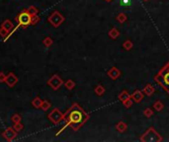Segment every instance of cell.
I'll return each mask as SVG.
<instances>
[{
    "instance_id": "cell-20",
    "label": "cell",
    "mask_w": 169,
    "mask_h": 142,
    "mask_svg": "<svg viewBox=\"0 0 169 142\" xmlns=\"http://www.w3.org/2000/svg\"><path fill=\"white\" fill-rule=\"evenodd\" d=\"M6 80V75L3 72H0V83H5Z\"/></svg>"
},
{
    "instance_id": "cell-18",
    "label": "cell",
    "mask_w": 169,
    "mask_h": 142,
    "mask_svg": "<svg viewBox=\"0 0 169 142\" xmlns=\"http://www.w3.org/2000/svg\"><path fill=\"white\" fill-rule=\"evenodd\" d=\"M9 34V32L5 30L4 28H2V27H0V37H2L3 39H6L7 38V36H8Z\"/></svg>"
},
{
    "instance_id": "cell-7",
    "label": "cell",
    "mask_w": 169,
    "mask_h": 142,
    "mask_svg": "<svg viewBox=\"0 0 169 142\" xmlns=\"http://www.w3.org/2000/svg\"><path fill=\"white\" fill-rule=\"evenodd\" d=\"M18 81H19L18 77L13 72H9L8 74L6 75L5 83L7 84V86L9 87V88H13V87H15V85L17 84Z\"/></svg>"
},
{
    "instance_id": "cell-15",
    "label": "cell",
    "mask_w": 169,
    "mask_h": 142,
    "mask_svg": "<svg viewBox=\"0 0 169 142\" xmlns=\"http://www.w3.org/2000/svg\"><path fill=\"white\" fill-rule=\"evenodd\" d=\"M64 86L67 90H72L74 88V86H75V83H74L72 80H67L64 83Z\"/></svg>"
},
{
    "instance_id": "cell-22",
    "label": "cell",
    "mask_w": 169,
    "mask_h": 142,
    "mask_svg": "<svg viewBox=\"0 0 169 142\" xmlns=\"http://www.w3.org/2000/svg\"><path fill=\"white\" fill-rule=\"evenodd\" d=\"M117 127H118V129L120 130V131H124V130L126 129V124L122 122V123H119V125H118Z\"/></svg>"
},
{
    "instance_id": "cell-12",
    "label": "cell",
    "mask_w": 169,
    "mask_h": 142,
    "mask_svg": "<svg viewBox=\"0 0 169 142\" xmlns=\"http://www.w3.org/2000/svg\"><path fill=\"white\" fill-rule=\"evenodd\" d=\"M50 106H52V104L49 102V101H47V100H44L42 103V106H41V109L44 110V112H47Z\"/></svg>"
},
{
    "instance_id": "cell-19",
    "label": "cell",
    "mask_w": 169,
    "mask_h": 142,
    "mask_svg": "<svg viewBox=\"0 0 169 142\" xmlns=\"http://www.w3.org/2000/svg\"><path fill=\"white\" fill-rule=\"evenodd\" d=\"M163 82L166 84L167 86H169V73H166L163 76Z\"/></svg>"
},
{
    "instance_id": "cell-26",
    "label": "cell",
    "mask_w": 169,
    "mask_h": 142,
    "mask_svg": "<svg viewBox=\"0 0 169 142\" xmlns=\"http://www.w3.org/2000/svg\"><path fill=\"white\" fill-rule=\"evenodd\" d=\"M125 46H126V47H128L127 49H129V47H132V43L129 42H127L125 43Z\"/></svg>"
},
{
    "instance_id": "cell-21",
    "label": "cell",
    "mask_w": 169,
    "mask_h": 142,
    "mask_svg": "<svg viewBox=\"0 0 169 142\" xmlns=\"http://www.w3.org/2000/svg\"><path fill=\"white\" fill-rule=\"evenodd\" d=\"M118 35H119V33H118V31L116 29H114V30H112L111 32H110V36H111L112 38H116Z\"/></svg>"
},
{
    "instance_id": "cell-24",
    "label": "cell",
    "mask_w": 169,
    "mask_h": 142,
    "mask_svg": "<svg viewBox=\"0 0 169 142\" xmlns=\"http://www.w3.org/2000/svg\"><path fill=\"white\" fill-rule=\"evenodd\" d=\"M133 97H135L137 101H140V99H141V94H140V92H136V93H135V96H133Z\"/></svg>"
},
{
    "instance_id": "cell-4",
    "label": "cell",
    "mask_w": 169,
    "mask_h": 142,
    "mask_svg": "<svg viewBox=\"0 0 169 142\" xmlns=\"http://www.w3.org/2000/svg\"><path fill=\"white\" fill-rule=\"evenodd\" d=\"M48 117L53 124H58L61 120H64V113H62L60 110L56 108L49 113Z\"/></svg>"
},
{
    "instance_id": "cell-1",
    "label": "cell",
    "mask_w": 169,
    "mask_h": 142,
    "mask_svg": "<svg viewBox=\"0 0 169 142\" xmlns=\"http://www.w3.org/2000/svg\"><path fill=\"white\" fill-rule=\"evenodd\" d=\"M88 116L77 104H74L67 112L64 113L65 126H70L73 130H78L81 125L87 120Z\"/></svg>"
},
{
    "instance_id": "cell-3",
    "label": "cell",
    "mask_w": 169,
    "mask_h": 142,
    "mask_svg": "<svg viewBox=\"0 0 169 142\" xmlns=\"http://www.w3.org/2000/svg\"><path fill=\"white\" fill-rule=\"evenodd\" d=\"M64 20H65L64 17V16H62L58 11L53 12V13L50 14V15L49 16V18H48L49 23H50L53 27H54V28L60 27V26L61 25V24L64 22Z\"/></svg>"
},
{
    "instance_id": "cell-2",
    "label": "cell",
    "mask_w": 169,
    "mask_h": 142,
    "mask_svg": "<svg viewBox=\"0 0 169 142\" xmlns=\"http://www.w3.org/2000/svg\"><path fill=\"white\" fill-rule=\"evenodd\" d=\"M31 19H32V16L27 12L26 9L20 12L19 15L15 18L18 23V27L22 28V29H27L29 26H31Z\"/></svg>"
},
{
    "instance_id": "cell-28",
    "label": "cell",
    "mask_w": 169,
    "mask_h": 142,
    "mask_svg": "<svg viewBox=\"0 0 169 142\" xmlns=\"http://www.w3.org/2000/svg\"><path fill=\"white\" fill-rule=\"evenodd\" d=\"M107 1H110V0H107Z\"/></svg>"
},
{
    "instance_id": "cell-9",
    "label": "cell",
    "mask_w": 169,
    "mask_h": 142,
    "mask_svg": "<svg viewBox=\"0 0 169 142\" xmlns=\"http://www.w3.org/2000/svg\"><path fill=\"white\" fill-rule=\"evenodd\" d=\"M42 103H43V100L40 97H35L32 101V106L35 109H41Z\"/></svg>"
},
{
    "instance_id": "cell-27",
    "label": "cell",
    "mask_w": 169,
    "mask_h": 142,
    "mask_svg": "<svg viewBox=\"0 0 169 142\" xmlns=\"http://www.w3.org/2000/svg\"><path fill=\"white\" fill-rule=\"evenodd\" d=\"M150 110H147V116H150Z\"/></svg>"
},
{
    "instance_id": "cell-10",
    "label": "cell",
    "mask_w": 169,
    "mask_h": 142,
    "mask_svg": "<svg viewBox=\"0 0 169 142\" xmlns=\"http://www.w3.org/2000/svg\"><path fill=\"white\" fill-rule=\"evenodd\" d=\"M26 10H27V12H28V13L31 16H35V15H38L39 14V9H38L36 6H34V5L29 6Z\"/></svg>"
},
{
    "instance_id": "cell-14",
    "label": "cell",
    "mask_w": 169,
    "mask_h": 142,
    "mask_svg": "<svg viewBox=\"0 0 169 142\" xmlns=\"http://www.w3.org/2000/svg\"><path fill=\"white\" fill-rule=\"evenodd\" d=\"M22 120V117L19 113H15L14 116H12L11 117V121L13 122V123H17V122H21Z\"/></svg>"
},
{
    "instance_id": "cell-25",
    "label": "cell",
    "mask_w": 169,
    "mask_h": 142,
    "mask_svg": "<svg viewBox=\"0 0 169 142\" xmlns=\"http://www.w3.org/2000/svg\"><path fill=\"white\" fill-rule=\"evenodd\" d=\"M119 20H120L121 22L125 21V20H126V16H125L124 14H120V15H119Z\"/></svg>"
},
{
    "instance_id": "cell-23",
    "label": "cell",
    "mask_w": 169,
    "mask_h": 142,
    "mask_svg": "<svg viewBox=\"0 0 169 142\" xmlns=\"http://www.w3.org/2000/svg\"><path fill=\"white\" fill-rule=\"evenodd\" d=\"M103 91H104V90H103V87H102V86H98L97 88H96V90H95V92H96L98 95H101Z\"/></svg>"
},
{
    "instance_id": "cell-6",
    "label": "cell",
    "mask_w": 169,
    "mask_h": 142,
    "mask_svg": "<svg viewBox=\"0 0 169 142\" xmlns=\"http://www.w3.org/2000/svg\"><path fill=\"white\" fill-rule=\"evenodd\" d=\"M2 136L5 138L7 141H12L17 136V131L13 127H7L4 131L2 132Z\"/></svg>"
},
{
    "instance_id": "cell-8",
    "label": "cell",
    "mask_w": 169,
    "mask_h": 142,
    "mask_svg": "<svg viewBox=\"0 0 169 142\" xmlns=\"http://www.w3.org/2000/svg\"><path fill=\"white\" fill-rule=\"evenodd\" d=\"M1 27H2V28H4L5 30H7V31H8L9 33H10V32L13 30V28H14V24H13L12 21H11V20L6 19L5 21L1 24Z\"/></svg>"
},
{
    "instance_id": "cell-16",
    "label": "cell",
    "mask_w": 169,
    "mask_h": 142,
    "mask_svg": "<svg viewBox=\"0 0 169 142\" xmlns=\"http://www.w3.org/2000/svg\"><path fill=\"white\" fill-rule=\"evenodd\" d=\"M40 20H41V18L39 17V15L32 16V19H31V26H35L36 24L40 22Z\"/></svg>"
},
{
    "instance_id": "cell-11",
    "label": "cell",
    "mask_w": 169,
    "mask_h": 142,
    "mask_svg": "<svg viewBox=\"0 0 169 142\" xmlns=\"http://www.w3.org/2000/svg\"><path fill=\"white\" fill-rule=\"evenodd\" d=\"M53 43V41L50 37H46L44 39V41H43V45H44L46 47H50Z\"/></svg>"
},
{
    "instance_id": "cell-5",
    "label": "cell",
    "mask_w": 169,
    "mask_h": 142,
    "mask_svg": "<svg viewBox=\"0 0 169 142\" xmlns=\"http://www.w3.org/2000/svg\"><path fill=\"white\" fill-rule=\"evenodd\" d=\"M64 84V81L61 80V78L58 76L57 74H54L48 80V85L53 90H57L60 87Z\"/></svg>"
},
{
    "instance_id": "cell-17",
    "label": "cell",
    "mask_w": 169,
    "mask_h": 142,
    "mask_svg": "<svg viewBox=\"0 0 169 142\" xmlns=\"http://www.w3.org/2000/svg\"><path fill=\"white\" fill-rule=\"evenodd\" d=\"M13 128L16 130L17 132H19V131H21V130H23V128H24V125H23L21 122H17V123H14Z\"/></svg>"
},
{
    "instance_id": "cell-13",
    "label": "cell",
    "mask_w": 169,
    "mask_h": 142,
    "mask_svg": "<svg viewBox=\"0 0 169 142\" xmlns=\"http://www.w3.org/2000/svg\"><path fill=\"white\" fill-rule=\"evenodd\" d=\"M133 0H120V4L122 7L124 8H129L132 6Z\"/></svg>"
}]
</instances>
